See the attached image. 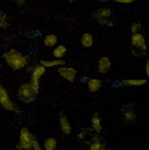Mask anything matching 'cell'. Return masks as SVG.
<instances>
[{"label":"cell","instance_id":"obj_22","mask_svg":"<svg viewBox=\"0 0 149 150\" xmlns=\"http://www.w3.org/2000/svg\"><path fill=\"white\" fill-rule=\"evenodd\" d=\"M9 26V22L7 16H5L4 14H0V29L5 30Z\"/></svg>","mask_w":149,"mask_h":150},{"label":"cell","instance_id":"obj_19","mask_svg":"<svg viewBox=\"0 0 149 150\" xmlns=\"http://www.w3.org/2000/svg\"><path fill=\"white\" fill-rule=\"evenodd\" d=\"M87 150H109L103 141L98 138L93 139Z\"/></svg>","mask_w":149,"mask_h":150},{"label":"cell","instance_id":"obj_20","mask_svg":"<svg viewBox=\"0 0 149 150\" xmlns=\"http://www.w3.org/2000/svg\"><path fill=\"white\" fill-rule=\"evenodd\" d=\"M44 147L45 150H56L57 148V140L54 137H49L44 140Z\"/></svg>","mask_w":149,"mask_h":150},{"label":"cell","instance_id":"obj_10","mask_svg":"<svg viewBox=\"0 0 149 150\" xmlns=\"http://www.w3.org/2000/svg\"><path fill=\"white\" fill-rule=\"evenodd\" d=\"M59 125H60L61 131L62 132V134L66 135L71 134L72 131V127H71L68 117L65 114H61L60 118H59Z\"/></svg>","mask_w":149,"mask_h":150},{"label":"cell","instance_id":"obj_25","mask_svg":"<svg viewBox=\"0 0 149 150\" xmlns=\"http://www.w3.org/2000/svg\"><path fill=\"white\" fill-rule=\"evenodd\" d=\"M33 150H43V149L41 148L40 144V143H39V141H38L37 139H35V142H34Z\"/></svg>","mask_w":149,"mask_h":150},{"label":"cell","instance_id":"obj_4","mask_svg":"<svg viewBox=\"0 0 149 150\" xmlns=\"http://www.w3.org/2000/svg\"><path fill=\"white\" fill-rule=\"evenodd\" d=\"M0 106L6 111L13 112L16 115L21 114V110L20 109V108L17 107L16 103L12 101L8 89L1 83H0Z\"/></svg>","mask_w":149,"mask_h":150},{"label":"cell","instance_id":"obj_12","mask_svg":"<svg viewBox=\"0 0 149 150\" xmlns=\"http://www.w3.org/2000/svg\"><path fill=\"white\" fill-rule=\"evenodd\" d=\"M112 10L109 8H102L96 10L93 12V17L96 21L100 20V19H104V18H110L112 16Z\"/></svg>","mask_w":149,"mask_h":150},{"label":"cell","instance_id":"obj_15","mask_svg":"<svg viewBox=\"0 0 149 150\" xmlns=\"http://www.w3.org/2000/svg\"><path fill=\"white\" fill-rule=\"evenodd\" d=\"M40 64L45 68H55V67H59L61 66H63L66 64V61L63 58L61 59H57V58H53L51 60H42L40 62Z\"/></svg>","mask_w":149,"mask_h":150},{"label":"cell","instance_id":"obj_6","mask_svg":"<svg viewBox=\"0 0 149 150\" xmlns=\"http://www.w3.org/2000/svg\"><path fill=\"white\" fill-rule=\"evenodd\" d=\"M122 120L125 124H133L137 121V111L133 103H126L121 108Z\"/></svg>","mask_w":149,"mask_h":150},{"label":"cell","instance_id":"obj_24","mask_svg":"<svg viewBox=\"0 0 149 150\" xmlns=\"http://www.w3.org/2000/svg\"><path fill=\"white\" fill-rule=\"evenodd\" d=\"M117 3L121 4H129L134 3L136 0H115Z\"/></svg>","mask_w":149,"mask_h":150},{"label":"cell","instance_id":"obj_8","mask_svg":"<svg viewBox=\"0 0 149 150\" xmlns=\"http://www.w3.org/2000/svg\"><path fill=\"white\" fill-rule=\"evenodd\" d=\"M57 73L65 81L68 82H74L76 79L78 71L75 67L66 66L65 64L57 68Z\"/></svg>","mask_w":149,"mask_h":150},{"label":"cell","instance_id":"obj_5","mask_svg":"<svg viewBox=\"0 0 149 150\" xmlns=\"http://www.w3.org/2000/svg\"><path fill=\"white\" fill-rule=\"evenodd\" d=\"M36 139L26 127H22L20 130L19 142L16 144L18 150H32L34 142Z\"/></svg>","mask_w":149,"mask_h":150},{"label":"cell","instance_id":"obj_13","mask_svg":"<svg viewBox=\"0 0 149 150\" xmlns=\"http://www.w3.org/2000/svg\"><path fill=\"white\" fill-rule=\"evenodd\" d=\"M102 87V82L97 78H89L87 81V88L90 93H96Z\"/></svg>","mask_w":149,"mask_h":150},{"label":"cell","instance_id":"obj_28","mask_svg":"<svg viewBox=\"0 0 149 150\" xmlns=\"http://www.w3.org/2000/svg\"><path fill=\"white\" fill-rule=\"evenodd\" d=\"M85 135H86L85 131H84V130H81V131H80V132H79V134H78V138L84 139L85 137Z\"/></svg>","mask_w":149,"mask_h":150},{"label":"cell","instance_id":"obj_26","mask_svg":"<svg viewBox=\"0 0 149 150\" xmlns=\"http://www.w3.org/2000/svg\"><path fill=\"white\" fill-rule=\"evenodd\" d=\"M16 2V4L18 6V7H24L25 5V0H15Z\"/></svg>","mask_w":149,"mask_h":150},{"label":"cell","instance_id":"obj_23","mask_svg":"<svg viewBox=\"0 0 149 150\" xmlns=\"http://www.w3.org/2000/svg\"><path fill=\"white\" fill-rule=\"evenodd\" d=\"M142 30V25L139 22H133L130 25V31L132 34L140 33Z\"/></svg>","mask_w":149,"mask_h":150},{"label":"cell","instance_id":"obj_2","mask_svg":"<svg viewBox=\"0 0 149 150\" xmlns=\"http://www.w3.org/2000/svg\"><path fill=\"white\" fill-rule=\"evenodd\" d=\"M40 91L35 89L30 82L23 83L18 87L17 98L19 101L25 104H30L35 101Z\"/></svg>","mask_w":149,"mask_h":150},{"label":"cell","instance_id":"obj_30","mask_svg":"<svg viewBox=\"0 0 149 150\" xmlns=\"http://www.w3.org/2000/svg\"><path fill=\"white\" fill-rule=\"evenodd\" d=\"M0 14H1V12H0Z\"/></svg>","mask_w":149,"mask_h":150},{"label":"cell","instance_id":"obj_11","mask_svg":"<svg viewBox=\"0 0 149 150\" xmlns=\"http://www.w3.org/2000/svg\"><path fill=\"white\" fill-rule=\"evenodd\" d=\"M120 84L125 87H139L148 84L147 79H124Z\"/></svg>","mask_w":149,"mask_h":150},{"label":"cell","instance_id":"obj_16","mask_svg":"<svg viewBox=\"0 0 149 150\" xmlns=\"http://www.w3.org/2000/svg\"><path fill=\"white\" fill-rule=\"evenodd\" d=\"M81 44L82 47H84L85 49H89V48L93 47V44H94V38H93V35L89 32L84 33L81 35Z\"/></svg>","mask_w":149,"mask_h":150},{"label":"cell","instance_id":"obj_14","mask_svg":"<svg viewBox=\"0 0 149 150\" xmlns=\"http://www.w3.org/2000/svg\"><path fill=\"white\" fill-rule=\"evenodd\" d=\"M90 122H91V128L92 130L97 133V134H100L102 131V118L99 116L98 113H94L91 117L90 119Z\"/></svg>","mask_w":149,"mask_h":150},{"label":"cell","instance_id":"obj_3","mask_svg":"<svg viewBox=\"0 0 149 150\" xmlns=\"http://www.w3.org/2000/svg\"><path fill=\"white\" fill-rule=\"evenodd\" d=\"M130 47L131 52L136 57H143L147 54L148 43L141 32L132 34L130 37Z\"/></svg>","mask_w":149,"mask_h":150},{"label":"cell","instance_id":"obj_1","mask_svg":"<svg viewBox=\"0 0 149 150\" xmlns=\"http://www.w3.org/2000/svg\"><path fill=\"white\" fill-rule=\"evenodd\" d=\"M3 59L10 69L20 71L24 69L28 64V58L23 53L16 50L10 49L3 54Z\"/></svg>","mask_w":149,"mask_h":150},{"label":"cell","instance_id":"obj_7","mask_svg":"<svg viewBox=\"0 0 149 150\" xmlns=\"http://www.w3.org/2000/svg\"><path fill=\"white\" fill-rule=\"evenodd\" d=\"M45 72H46V68L41 65L40 63L37 64L35 67H34V68L31 71L30 83L32 85V86L35 89L39 90V91H40V89L41 77L44 75Z\"/></svg>","mask_w":149,"mask_h":150},{"label":"cell","instance_id":"obj_9","mask_svg":"<svg viewBox=\"0 0 149 150\" xmlns=\"http://www.w3.org/2000/svg\"><path fill=\"white\" fill-rule=\"evenodd\" d=\"M112 62L111 58L107 56H102L98 58L97 62V70L98 73L106 75L112 69Z\"/></svg>","mask_w":149,"mask_h":150},{"label":"cell","instance_id":"obj_21","mask_svg":"<svg viewBox=\"0 0 149 150\" xmlns=\"http://www.w3.org/2000/svg\"><path fill=\"white\" fill-rule=\"evenodd\" d=\"M97 22L102 26H106V27H113L115 25V22L113 21L111 17L110 18H104V19H100L97 20Z\"/></svg>","mask_w":149,"mask_h":150},{"label":"cell","instance_id":"obj_18","mask_svg":"<svg viewBox=\"0 0 149 150\" xmlns=\"http://www.w3.org/2000/svg\"><path fill=\"white\" fill-rule=\"evenodd\" d=\"M58 43V37L55 34H49L44 38V45L47 48H54Z\"/></svg>","mask_w":149,"mask_h":150},{"label":"cell","instance_id":"obj_27","mask_svg":"<svg viewBox=\"0 0 149 150\" xmlns=\"http://www.w3.org/2000/svg\"><path fill=\"white\" fill-rule=\"evenodd\" d=\"M144 71H145V74L147 76H149V62L147 61L145 63V67H144Z\"/></svg>","mask_w":149,"mask_h":150},{"label":"cell","instance_id":"obj_17","mask_svg":"<svg viewBox=\"0 0 149 150\" xmlns=\"http://www.w3.org/2000/svg\"><path fill=\"white\" fill-rule=\"evenodd\" d=\"M67 48L64 45H56L52 49V57L57 59H61L66 55Z\"/></svg>","mask_w":149,"mask_h":150},{"label":"cell","instance_id":"obj_29","mask_svg":"<svg viewBox=\"0 0 149 150\" xmlns=\"http://www.w3.org/2000/svg\"><path fill=\"white\" fill-rule=\"evenodd\" d=\"M2 68V64H1V61H0V70Z\"/></svg>","mask_w":149,"mask_h":150}]
</instances>
